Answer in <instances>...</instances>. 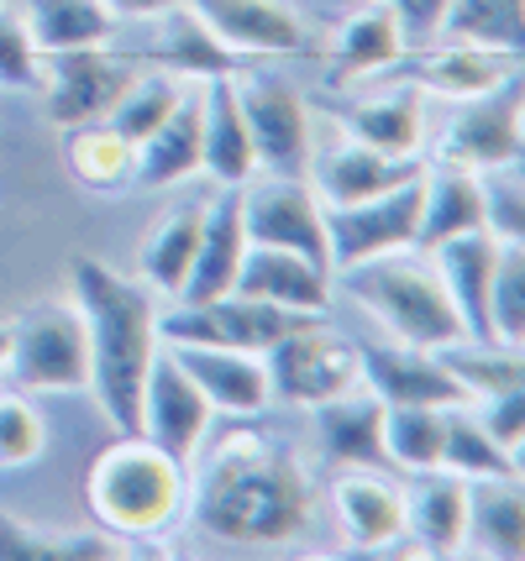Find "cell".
<instances>
[{
	"instance_id": "obj_1",
	"label": "cell",
	"mask_w": 525,
	"mask_h": 561,
	"mask_svg": "<svg viewBox=\"0 0 525 561\" xmlns=\"http://www.w3.org/2000/svg\"><path fill=\"white\" fill-rule=\"evenodd\" d=\"M184 510L195 514L201 536L263 551V546H295L310 536L316 489L305 462L284 440L242 425L210 446Z\"/></svg>"
},
{
	"instance_id": "obj_2",
	"label": "cell",
	"mask_w": 525,
	"mask_h": 561,
	"mask_svg": "<svg viewBox=\"0 0 525 561\" xmlns=\"http://www.w3.org/2000/svg\"><path fill=\"white\" fill-rule=\"evenodd\" d=\"M75 305L84 316V336H90V393L101 399L111 425L137 431L142 383H148L152 357L163 352L158 305H152L148 284H132L95 257H79Z\"/></svg>"
},
{
	"instance_id": "obj_3",
	"label": "cell",
	"mask_w": 525,
	"mask_h": 561,
	"mask_svg": "<svg viewBox=\"0 0 525 561\" xmlns=\"http://www.w3.org/2000/svg\"><path fill=\"white\" fill-rule=\"evenodd\" d=\"M190 462H179L174 451H163L142 431H122L95 451V462L84 472V510L116 540H158L174 530L184 499H190Z\"/></svg>"
},
{
	"instance_id": "obj_4",
	"label": "cell",
	"mask_w": 525,
	"mask_h": 561,
	"mask_svg": "<svg viewBox=\"0 0 525 561\" xmlns=\"http://www.w3.org/2000/svg\"><path fill=\"white\" fill-rule=\"evenodd\" d=\"M342 284L404 346H431L436 352V346L468 336L442 273L431 263V252H421V247L384 252V257H368L357 268H342Z\"/></svg>"
},
{
	"instance_id": "obj_5",
	"label": "cell",
	"mask_w": 525,
	"mask_h": 561,
	"mask_svg": "<svg viewBox=\"0 0 525 561\" xmlns=\"http://www.w3.org/2000/svg\"><path fill=\"white\" fill-rule=\"evenodd\" d=\"M5 367L26 393H79L90 389V336L79 305H37L11 325Z\"/></svg>"
},
{
	"instance_id": "obj_6",
	"label": "cell",
	"mask_w": 525,
	"mask_h": 561,
	"mask_svg": "<svg viewBox=\"0 0 525 561\" xmlns=\"http://www.w3.org/2000/svg\"><path fill=\"white\" fill-rule=\"evenodd\" d=\"M263 367H269L274 399L300 404V410H316V404H326V399H336V393H347L363 383L357 346H352L342 331L321 325V316L295 325L284 342L269 346V352H263Z\"/></svg>"
},
{
	"instance_id": "obj_7",
	"label": "cell",
	"mask_w": 525,
	"mask_h": 561,
	"mask_svg": "<svg viewBox=\"0 0 525 561\" xmlns=\"http://www.w3.org/2000/svg\"><path fill=\"white\" fill-rule=\"evenodd\" d=\"M231 90H237V105H242L258 169L310 173L316 122H310V105H305L300 90L289 79H278V73H242V79H231Z\"/></svg>"
},
{
	"instance_id": "obj_8",
	"label": "cell",
	"mask_w": 525,
	"mask_h": 561,
	"mask_svg": "<svg viewBox=\"0 0 525 561\" xmlns=\"http://www.w3.org/2000/svg\"><path fill=\"white\" fill-rule=\"evenodd\" d=\"M242 226H248L252 247H284V252H300L310 263L331 268L326 205L310 190L305 173H263V179L252 173L248 184H242Z\"/></svg>"
},
{
	"instance_id": "obj_9",
	"label": "cell",
	"mask_w": 525,
	"mask_h": 561,
	"mask_svg": "<svg viewBox=\"0 0 525 561\" xmlns=\"http://www.w3.org/2000/svg\"><path fill=\"white\" fill-rule=\"evenodd\" d=\"M436 158L457 163V169H473V173L521 163L525 158V73L515 69L494 90L463 100V111L452 116Z\"/></svg>"
},
{
	"instance_id": "obj_10",
	"label": "cell",
	"mask_w": 525,
	"mask_h": 561,
	"mask_svg": "<svg viewBox=\"0 0 525 561\" xmlns=\"http://www.w3.org/2000/svg\"><path fill=\"white\" fill-rule=\"evenodd\" d=\"M415 231H421V173L374 199L326 205L331 268H357V263L384 257V252H404V247H415Z\"/></svg>"
},
{
	"instance_id": "obj_11",
	"label": "cell",
	"mask_w": 525,
	"mask_h": 561,
	"mask_svg": "<svg viewBox=\"0 0 525 561\" xmlns=\"http://www.w3.org/2000/svg\"><path fill=\"white\" fill-rule=\"evenodd\" d=\"M137 58L111 53L101 43L90 48H64L43 53V90H48V116L64 131L84 122H105L111 105L126 95V84L137 79Z\"/></svg>"
},
{
	"instance_id": "obj_12",
	"label": "cell",
	"mask_w": 525,
	"mask_h": 561,
	"mask_svg": "<svg viewBox=\"0 0 525 561\" xmlns=\"http://www.w3.org/2000/svg\"><path fill=\"white\" fill-rule=\"evenodd\" d=\"M210 420L216 410L205 404V393L190 383V373L169 357V346L152 357L148 383H142V415H137V431L148 440H158L163 451H174L179 462H190L210 440Z\"/></svg>"
},
{
	"instance_id": "obj_13",
	"label": "cell",
	"mask_w": 525,
	"mask_h": 561,
	"mask_svg": "<svg viewBox=\"0 0 525 561\" xmlns=\"http://www.w3.org/2000/svg\"><path fill=\"white\" fill-rule=\"evenodd\" d=\"M169 346V342H163ZM169 357H174L184 373H190V383L205 393V404L216 410V415H237V420H252L263 415L269 404H274V389H269V367L258 352H242V346H169Z\"/></svg>"
},
{
	"instance_id": "obj_14",
	"label": "cell",
	"mask_w": 525,
	"mask_h": 561,
	"mask_svg": "<svg viewBox=\"0 0 525 561\" xmlns=\"http://www.w3.org/2000/svg\"><path fill=\"white\" fill-rule=\"evenodd\" d=\"M201 16L226 53L258 58H295L310 48V26L284 0H184Z\"/></svg>"
},
{
	"instance_id": "obj_15",
	"label": "cell",
	"mask_w": 525,
	"mask_h": 561,
	"mask_svg": "<svg viewBox=\"0 0 525 561\" xmlns=\"http://www.w3.org/2000/svg\"><path fill=\"white\" fill-rule=\"evenodd\" d=\"M331 514L352 551H389L404 540V489L378 467H347L331 483Z\"/></svg>"
},
{
	"instance_id": "obj_16",
	"label": "cell",
	"mask_w": 525,
	"mask_h": 561,
	"mask_svg": "<svg viewBox=\"0 0 525 561\" xmlns=\"http://www.w3.org/2000/svg\"><path fill=\"white\" fill-rule=\"evenodd\" d=\"M357 357H363V389L378 393L384 404H436V410L468 404V393L457 389V378L431 346H357Z\"/></svg>"
},
{
	"instance_id": "obj_17",
	"label": "cell",
	"mask_w": 525,
	"mask_h": 561,
	"mask_svg": "<svg viewBox=\"0 0 525 561\" xmlns=\"http://www.w3.org/2000/svg\"><path fill=\"white\" fill-rule=\"evenodd\" d=\"M248 257V226H242V184H226L221 195L205 205L201 220V247H195V263L190 278L179 289V305H205V299H221L237 284V268Z\"/></svg>"
},
{
	"instance_id": "obj_18",
	"label": "cell",
	"mask_w": 525,
	"mask_h": 561,
	"mask_svg": "<svg viewBox=\"0 0 525 561\" xmlns=\"http://www.w3.org/2000/svg\"><path fill=\"white\" fill-rule=\"evenodd\" d=\"M237 294L248 299H269V305H284V310H300V316H326L331 305V268L310 263L300 252H284V247H252L237 268Z\"/></svg>"
},
{
	"instance_id": "obj_19",
	"label": "cell",
	"mask_w": 525,
	"mask_h": 561,
	"mask_svg": "<svg viewBox=\"0 0 525 561\" xmlns=\"http://www.w3.org/2000/svg\"><path fill=\"white\" fill-rule=\"evenodd\" d=\"M201 173H210L216 184H248L258 173V152H252L231 73L201 79Z\"/></svg>"
},
{
	"instance_id": "obj_20",
	"label": "cell",
	"mask_w": 525,
	"mask_h": 561,
	"mask_svg": "<svg viewBox=\"0 0 525 561\" xmlns=\"http://www.w3.org/2000/svg\"><path fill=\"white\" fill-rule=\"evenodd\" d=\"M431 263L447 284L457 320L473 342H494L489 336V284H494V263H500V242L489 231H468V237H452V242L431 247Z\"/></svg>"
},
{
	"instance_id": "obj_21",
	"label": "cell",
	"mask_w": 525,
	"mask_h": 561,
	"mask_svg": "<svg viewBox=\"0 0 525 561\" xmlns=\"http://www.w3.org/2000/svg\"><path fill=\"white\" fill-rule=\"evenodd\" d=\"M316 163V158H310ZM415 158H389V152H378V147L357 142V137H342V142L321 152V163H316V195L321 205H357V199H374L384 190H395L404 179H415Z\"/></svg>"
},
{
	"instance_id": "obj_22",
	"label": "cell",
	"mask_w": 525,
	"mask_h": 561,
	"mask_svg": "<svg viewBox=\"0 0 525 561\" xmlns=\"http://www.w3.org/2000/svg\"><path fill=\"white\" fill-rule=\"evenodd\" d=\"M316 440H321V457L336 467H389L384 462V399L357 383L316 404Z\"/></svg>"
},
{
	"instance_id": "obj_23",
	"label": "cell",
	"mask_w": 525,
	"mask_h": 561,
	"mask_svg": "<svg viewBox=\"0 0 525 561\" xmlns=\"http://www.w3.org/2000/svg\"><path fill=\"white\" fill-rule=\"evenodd\" d=\"M404 536H415L431 557H457L468 540V478L447 467L421 472L415 493H404Z\"/></svg>"
},
{
	"instance_id": "obj_24",
	"label": "cell",
	"mask_w": 525,
	"mask_h": 561,
	"mask_svg": "<svg viewBox=\"0 0 525 561\" xmlns=\"http://www.w3.org/2000/svg\"><path fill=\"white\" fill-rule=\"evenodd\" d=\"M404 53H410V32L400 26V16L374 0L363 11H352L347 22L336 26V43H331V79L352 84V79H374V73L395 69Z\"/></svg>"
},
{
	"instance_id": "obj_25",
	"label": "cell",
	"mask_w": 525,
	"mask_h": 561,
	"mask_svg": "<svg viewBox=\"0 0 525 561\" xmlns=\"http://www.w3.org/2000/svg\"><path fill=\"white\" fill-rule=\"evenodd\" d=\"M468 231H483L478 173L436 158V169L421 173V231H415V247L431 252V247L452 242V237H468Z\"/></svg>"
},
{
	"instance_id": "obj_26",
	"label": "cell",
	"mask_w": 525,
	"mask_h": 561,
	"mask_svg": "<svg viewBox=\"0 0 525 561\" xmlns=\"http://www.w3.org/2000/svg\"><path fill=\"white\" fill-rule=\"evenodd\" d=\"M190 173H201V79L184 90L174 116L152 131L148 142H137V179L148 190H174Z\"/></svg>"
},
{
	"instance_id": "obj_27",
	"label": "cell",
	"mask_w": 525,
	"mask_h": 561,
	"mask_svg": "<svg viewBox=\"0 0 525 561\" xmlns=\"http://www.w3.org/2000/svg\"><path fill=\"white\" fill-rule=\"evenodd\" d=\"M515 69H521V53L452 43V48H431L415 64V90H431V95H447V100H473L483 90H494L500 79H510Z\"/></svg>"
},
{
	"instance_id": "obj_28",
	"label": "cell",
	"mask_w": 525,
	"mask_h": 561,
	"mask_svg": "<svg viewBox=\"0 0 525 561\" xmlns=\"http://www.w3.org/2000/svg\"><path fill=\"white\" fill-rule=\"evenodd\" d=\"M336 122H342L347 137L378 147L389 158H415L425 142V116H421V95L415 90H395V95L336 105Z\"/></svg>"
},
{
	"instance_id": "obj_29",
	"label": "cell",
	"mask_w": 525,
	"mask_h": 561,
	"mask_svg": "<svg viewBox=\"0 0 525 561\" xmlns=\"http://www.w3.org/2000/svg\"><path fill=\"white\" fill-rule=\"evenodd\" d=\"M489 557H525V493L521 478H478L468 483V540Z\"/></svg>"
},
{
	"instance_id": "obj_30",
	"label": "cell",
	"mask_w": 525,
	"mask_h": 561,
	"mask_svg": "<svg viewBox=\"0 0 525 561\" xmlns=\"http://www.w3.org/2000/svg\"><path fill=\"white\" fill-rule=\"evenodd\" d=\"M64 163H69V173H75L84 190L122 195L126 184L137 179V147L126 142L111 122H84V126H69Z\"/></svg>"
},
{
	"instance_id": "obj_31",
	"label": "cell",
	"mask_w": 525,
	"mask_h": 561,
	"mask_svg": "<svg viewBox=\"0 0 525 561\" xmlns=\"http://www.w3.org/2000/svg\"><path fill=\"white\" fill-rule=\"evenodd\" d=\"M436 357H442V367L457 378V389L468 393V404L525 383V357H521V346H510V342H473V336H457V342L436 346Z\"/></svg>"
},
{
	"instance_id": "obj_32",
	"label": "cell",
	"mask_w": 525,
	"mask_h": 561,
	"mask_svg": "<svg viewBox=\"0 0 525 561\" xmlns=\"http://www.w3.org/2000/svg\"><path fill=\"white\" fill-rule=\"evenodd\" d=\"M22 22L43 53L90 48V43H105L116 32V16H111L105 0H26Z\"/></svg>"
},
{
	"instance_id": "obj_33",
	"label": "cell",
	"mask_w": 525,
	"mask_h": 561,
	"mask_svg": "<svg viewBox=\"0 0 525 561\" xmlns=\"http://www.w3.org/2000/svg\"><path fill=\"white\" fill-rule=\"evenodd\" d=\"M126 557L122 540L105 530H75V536H48L22 525L11 510H0V561H116Z\"/></svg>"
},
{
	"instance_id": "obj_34",
	"label": "cell",
	"mask_w": 525,
	"mask_h": 561,
	"mask_svg": "<svg viewBox=\"0 0 525 561\" xmlns=\"http://www.w3.org/2000/svg\"><path fill=\"white\" fill-rule=\"evenodd\" d=\"M169 22H163V37H158V48H152V64H163L169 73L179 79H216V73H231V58L237 53H226L216 43V32L190 11V5H169L163 11Z\"/></svg>"
},
{
	"instance_id": "obj_35",
	"label": "cell",
	"mask_w": 525,
	"mask_h": 561,
	"mask_svg": "<svg viewBox=\"0 0 525 561\" xmlns=\"http://www.w3.org/2000/svg\"><path fill=\"white\" fill-rule=\"evenodd\" d=\"M442 467L457 478H521V457L504 451L500 440L483 431V420L473 415V404H452L447 410V436H442Z\"/></svg>"
},
{
	"instance_id": "obj_36",
	"label": "cell",
	"mask_w": 525,
	"mask_h": 561,
	"mask_svg": "<svg viewBox=\"0 0 525 561\" xmlns=\"http://www.w3.org/2000/svg\"><path fill=\"white\" fill-rule=\"evenodd\" d=\"M442 436H447V410L436 404H384V462L404 472H431L442 467Z\"/></svg>"
},
{
	"instance_id": "obj_37",
	"label": "cell",
	"mask_w": 525,
	"mask_h": 561,
	"mask_svg": "<svg viewBox=\"0 0 525 561\" xmlns=\"http://www.w3.org/2000/svg\"><path fill=\"white\" fill-rule=\"evenodd\" d=\"M201 220L205 205H179L174 216L142 242V284L148 289L179 299L184 278H190V263H195V247H201Z\"/></svg>"
},
{
	"instance_id": "obj_38",
	"label": "cell",
	"mask_w": 525,
	"mask_h": 561,
	"mask_svg": "<svg viewBox=\"0 0 525 561\" xmlns=\"http://www.w3.org/2000/svg\"><path fill=\"white\" fill-rule=\"evenodd\" d=\"M190 84H195V79H179V73H169V69L163 73H137V79L126 84V95L111 105V116H105V122L116 126L132 147L148 142L152 131L174 116V105L184 100Z\"/></svg>"
},
{
	"instance_id": "obj_39",
	"label": "cell",
	"mask_w": 525,
	"mask_h": 561,
	"mask_svg": "<svg viewBox=\"0 0 525 561\" xmlns=\"http://www.w3.org/2000/svg\"><path fill=\"white\" fill-rule=\"evenodd\" d=\"M442 32H447L452 43L521 53L525 48V0H452Z\"/></svg>"
},
{
	"instance_id": "obj_40",
	"label": "cell",
	"mask_w": 525,
	"mask_h": 561,
	"mask_svg": "<svg viewBox=\"0 0 525 561\" xmlns=\"http://www.w3.org/2000/svg\"><path fill=\"white\" fill-rule=\"evenodd\" d=\"M489 336L510 346L525 342V242H500L489 284Z\"/></svg>"
},
{
	"instance_id": "obj_41",
	"label": "cell",
	"mask_w": 525,
	"mask_h": 561,
	"mask_svg": "<svg viewBox=\"0 0 525 561\" xmlns=\"http://www.w3.org/2000/svg\"><path fill=\"white\" fill-rule=\"evenodd\" d=\"M48 451V420L26 393H0V467H32Z\"/></svg>"
},
{
	"instance_id": "obj_42",
	"label": "cell",
	"mask_w": 525,
	"mask_h": 561,
	"mask_svg": "<svg viewBox=\"0 0 525 561\" xmlns=\"http://www.w3.org/2000/svg\"><path fill=\"white\" fill-rule=\"evenodd\" d=\"M478 190H483V231H489L494 242H525V179H521V163L478 173Z\"/></svg>"
},
{
	"instance_id": "obj_43",
	"label": "cell",
	"mask_w": 525,
	"mask_h": 561,
	"mask_svg": "<svg viewBox=\"0 0 525 561\" xmlns=\"http://www.w3.org/2000/svg\"><path fill=\"white\" fill-rule=\"evenodd\" d=\"M0 84L5 90H37L43 84V48L32 43L22 16L0 11Z\"/></svg>"
},
{
	"instance_id": "obj_44",
	"label": "cell",
	"mask_w": 525,
	"mask_h": 561,
	"mask_svg": "<svg viewBox=\"0 0 525 561\" xmlns=\"http://www.w3.org/2000/svg\"><path fill=\"white\" fill-rule=\"evenodd\" d=\"M473 415L483 420V431L500 440L504 451H525V383L521 389L489 393V399H473Z\"/></svg>"
},
{
	"instance_id": "obj_45",
	"label": "cell",
	"mask_w": 525,
	"mask_h": 561,
	"mask_svg": "<svg viewBox=\"0 0 525 561\" xmlns=\"http://www.w3.org/2000/svg\"><path fill=\"white\" fill-rule=\"evenodd\" d=\"M384 5L400 16V26L410 32V37H436L442 22H447L452 0H384Z\"/></svg>"
},
{
	"instance_id": "obj_46",
	"label": "cell",
	"mask_w": 525,
	"mask_h": 561,
	"mask_svg": "<svg viewBox=\"0 0 525 561\" xmlns=\"http://www.w3.org/2000/svg\"><path fill=\"white\" fill-rule=\"evenodd\" d=\"M105 5H111V16H163L179 0H105Z\"/></svg>"
},
{
	"instance_id": "obj_47",
	"label": "cell",
	"mask_w": 525,
	"mask_h": 561,
	"mask_svg": "<svg viewBox=\"0 0 525 561\" xmlns=\"http://www.w3.org/2000/svg\"><path fill=\"white\" fill-rule=\"evenodd\" d=\"M5 352H11V325H0V373H5Z\"/></svg>"
}]
</instances>
